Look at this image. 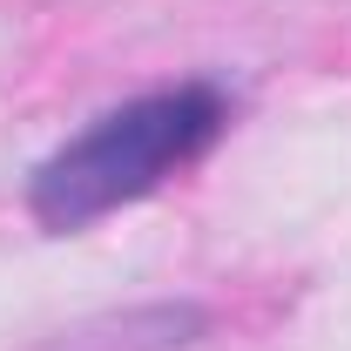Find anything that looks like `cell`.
Masks as SVG:
<instances>
[{"label":"cell","instance_id":"6da1fadb","mask_svg":"<svg viewBox=\"0 0 351 351\" xmlns=\"http://www.w3.org/2000/svg\"><path fill=\"white\" fill-rule=\"evenodd\" d=\"M223 122V101L210 88H169L129 101L115 115H101L88 135H75L68 149H54L34 169V217L47 230H82V223L122 210L135 196H149L169 169H182Z\"/></svg>","mask_w":351,"mask_h":351}]
</instances>
